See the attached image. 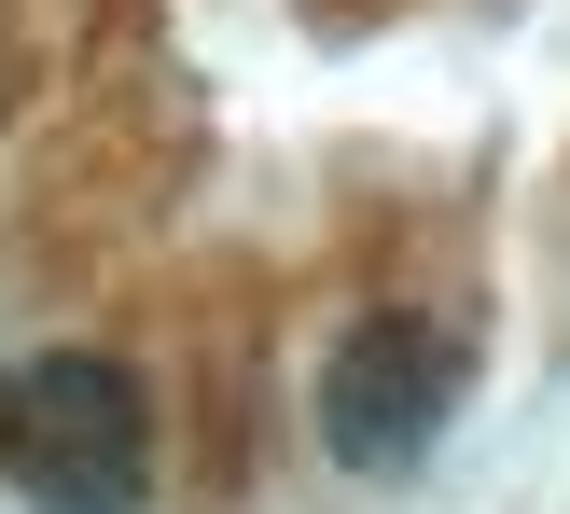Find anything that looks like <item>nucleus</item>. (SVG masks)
<instances>
[{"instance_id":"f257e3e1","label":"nucleus","mask_w":570,"mask_h":514,"mask_svg":"<svg viewBox=\"0 0 570 514\" xmlns=\"http://www.w3.org/2000/svg\"><path fill=\"white\" fill-rule=\"evenodd\" d=\"M0 487L28 514H139L154 501V389L126 348H28L0 376Z\"/></svg>"},{"instance_id":"f03ea898","label":"nucleus","mask_w":570,"mask_h":514,"mask_svg":"<svg viewBox=\"0 0 570 514\" xmlns=\"http://www.w3.org/2000/svg\"><path fill=\"white\" fill-rule=\"evenodd\" d=\"M460 404H473V348L432 306H362V320H334L321 376H306V432H321V459L348 473V487L417 473L460 432Z\"/></svg>"}]
</instances>
